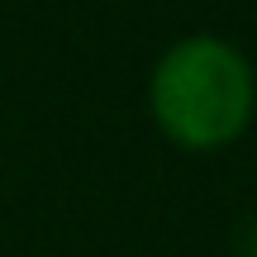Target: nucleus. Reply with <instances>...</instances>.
Wrapping results in <instances>:
<instances>
[{"instance_id":"nucleus-1","label":"nucleus","mask_w":257,"mask_h":257,"mask_svg":"<svg viewBox=\"0 0 257 257\" xmlns=\"http://www.w3.org/2000/svg\"><path fill=\"white\" fill-rule=\"evenodd\" d=\"M153 124L186 153L238 143L257 114V72L219 34H186L148 72Z\"/></svg>"},{"instance_id":"nucleus-2","label":"nucleus","mask_w":257,"mask_h":257,"mask_svg":"<svg viewBox=\"0 0 257 257\" xmlns=\"http://www.w3.org/2000/svg\"><path fill=\"white\" fill-rule=\"evenodd\" d=\"M243 257H257V219L248 224V233H243Z\"/></svg>"}]
</instances>
